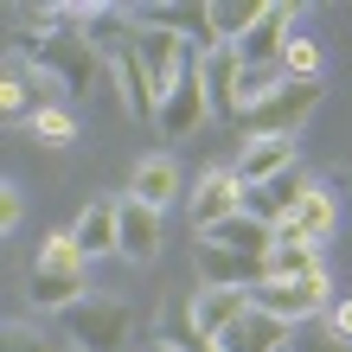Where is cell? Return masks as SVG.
I'll return each instance as SVG.
<instances>
[{"instance_id": "obj_1", "label": "cell", "mask_w": 352, "mask_h": 352, "mask_svg": "<svg viewBox=\"0 0 352 352\" xmlns=\"http://www.w3.org/2000/svg\"><path fill=\"white\" fill-rule=\"evenodd\" d=\"M26 288H32V307H45V314H71V307L84 301V288H90V256L77 250L71 231L38 237L32 269H26Z\"/></svg>"}, {"instance_id": "obj_2", "label": "cell", "mask_w": 352, "mask_h": 352, "mask_svg": "<svg viewBox=\"0 0 352 352\" xmlns=\"http://www.w3.org/2000/svg\"><path fill=\"white\" fill-rule=\"evenodd\" d=\"M65 327H71V352H122L135 314H129V301H116V295H84L65 314Z\"/></svg>"}, {"instance_id": "obj_3", "label": "cell", "mask_w": 352, "mask_h": 352, "mask_svg": "<svg viewBox=\"0 0 352 352\" xmlns=\"http://www.w3.org/2000/svg\"><path fill=\"white\" fill-rule=\"evenodd\" d=\"M320 109V84H282V90H269L256 109H243L237 116V129L243 141H256V135H282V141H295L301 135V122Z\"/></svg>"}, {"instance_id": "obj_4", "label": "cell", "mask_w": 352, "mask_h": 352, "mask_svg": "<svg viewBox=\"0 0 352 352\" xmlns=\"http://www.w3.org/2000/svg\"><path fill=\"white\" fill-rule=\"evenodd\" d=\"M250 307H263L269 320H282V327H301V320H314L333 307V282H256L250 288Z\"/></svg>"}, {"instance_id": "obj_5", "label": "cell", "mask_w": 352, "mask_h": 352, "mask_svg": "<svg viewBox=\"0 0 352 352\" xmlns=\"http://www.w3.org/2000/svg\"><path fill=\"white\" fill-rule=\"evenodd\" d=\"M129 26H135V19H129ZM135 52H141V65H148V84H154L160 102H167V90L199 65V52L186 45L179 32H160V26H135Z\"/></svg>"}, {"instance_id": "obj_6", "label": "cell", "mask_w": 352, "mask_h": 352, "mask_svg": "<svg viewBox=\"0 0 352 352\" xmlns=\"http://www.w3.org/2000/svg\"><path fill=\"white\" fill-rule=\"evenodd\" d=\"M186 205H192V231H218L224 218H237V212H250V192H243V179L231 167H212L192 192H186Z\"/></svg>"}, {"instance_id": "obj_7", "label": "cell", "mask_w": 352, "mask_h": 352, "mask_svg": "<svg viewBox=\"0 0 352 352\" xmlns=\"http://www.w3.org/2000/svg\"><path fill=\"white\" fill-rule=\"evenodd\" d=\"M205 122H212V96H205V77H199V65L179 77V84L167 90V102H160V116H154V129L167 135V141H192Z\"/></svg>"}, {"instance_id": "obj_8", "label": "cell", "mask_w": 352, "mask_h": 352, "mask_svg": "<svg viewBox=\"0 0 352 352\" xmlns=\"http://www.w3.org/2000/svg\"><path fill=\"white\" fill-rule=\"evenodd\" d=\"M269 282V263L256 256H231V250H218V243H192V288H256Z\"/></svg>"}, {"instance_id": "obj_9", "label": "cell", "mask_w": 352, "mask_h": 352, "mask_svg": "<svg viewBox=\"0 0 352 352\" xmlns=\"http://www.w3.org/2000/svg\"><path fill=\"white\" fill-rule=\"evenodd\" d=\"M295 167H301V148H295V141H282V135H256V141H243L237 160H231V173L243 179V192H256V186L282 179V173H295Z\"/></svg>"}, {"instance_id": "obj_10", "label": "cell", "mask_w": 352, "mask_h": 352, "mask_svg": "<svg viewBox=\"0 0 352 352\" xmlns=\"http://www.w3.org/2000/svg\"><path fill=\"white\" fill-rule=\"evenodd\" d=\"M288 38H295V7L288 0H263V19L243 32L237 52H243V65H282Z\"/></svg>"}, {"instance_id": "obj_11", "label": "cell", "mask_w": 352, "mask_h": 352, "mask_svg": "<svg viewBox=\"0 0 352 352\" xmlns=\"http://www.w3.org/2000/svg\"><path fill=\"white\" fill-rule=\"evenodd\" d=\"M320 276H327L320 243H307L301 231L276 224V250H269V282H320Z\"/></svg>"}, {"instance_id": "obj_12", "label": "cell", "mask_w": 352, "mask_h": 352, "mask_svg": "<svg viewBox=\"0 0 352 352\" xmlns=\"http://www.w3.org/2000/svg\"><path fill=\"white\" fill-rule=\"evenodd\" d=\"M243 314H250V288H192V320H199L205 346H218Z\"/></svg>"}, {"instance_id": "obj_13", "label": "cell", "mask_w": 352, "mask_h": 352, "mask_svg": "<svg viewBox=\"0 0 352 352\" xmlns=\"http://www.w3.org/2000/svg\"><path fill=\"white\" fill-rule=\"evenodd\" d=\"M199 77H205V96H212V116H231L237 122V90H243V52L237 45H218L199 58Z\"/></svg>"}, {"instance_id": "obj_14", "label": "cell", "mask_w": 352, "mask_h": 352, "mask_svg": "<svg viewBox=\"0 0 352 352\" xmlns=\"http://www.w3.org/2000/svg\"><path fill=\"white\" fill-rule=\"evenodd\" d=\"M314 173H307V167H295V173H282V179H269V186H256V192H250V212L263 218V224H288V218H295L301 212V205H307V192H314Z\"/></svg>"}, {"instance_id": "obj_15", "label": "cell", "mask_w": 352, "mask_h": 352, "mask_svg": "<svg viewBox=\"0 0 352 352\" xmlns=\"http://www.w3.org/2000/svg\"><path fill=\"white\" fill-rule=\"evenodd\" d=\"M71 237H77V250H84V256H109V250H122V199H90L84 212H77Z\"/></svg>"}, {"instance_id": "obj_16", "label": "cell", "mask_w": 352, "mask_h": 352, "mask_svg": "<svg viewBox=\"0 0 352 352\" xmlns=\"http://www.w3.org/2000/svg\"><path fill=\"white\" fill-rule=\"evenodd\" d=\"M179 192H186V173H179V160H173V154H148V160H135L129 199L154 205V212H167V205H173Z\"/></svg>"}, {"instance_id": "obj_17", "label": "cell", "mask_w": 352, "mask_h": 352, "mask_svg": "<svg viewBox=\"0 0 352 352\" xmlns=\"http://www.w3.org/2000/svg\"><path fill=\"white\" fill-rule=\"evenodd\" d=\"M116 256H129V263H154L160 256V212L154 205L122 199V250Z\"/></svg>"}, {"instance_id": "obj_18", "label": "cell", "mask_w": 352, "mask_h": 352, "mask_svg": "<svg viewBox=\"0 0 352 352\" xmlns=\"http://www.w3.org/2000/svg\"><path fill=\"white\" fill-rule=\"evenodd\" d=\"M212 352H288V327H282V320H269L263 307H250V314H243V320H237Z\"/></svg>"}, {"instance_id": "obj_19", "label": "cell", "mask_w": 352, "mask_h": 352, "mask_svg": "<svg viewBox=\"0 0 352 352\" xmlns=\"http://www.w3.org/2000/svg\"><path fill=\"white\" fill-rule=\"evenodd\" d=\"M160 340L179 346V352H212L199 333V320H192V288H173L167 301H160Z\"/></svg>"}, {"instance_id": "obj_20", "label": "cell", "mask_w": 352, "mask_h": 352, "mask_svg": "<svg viewBox=\"0 0 352 352\" xmlns=\"http://www.w3.org/2000/svg\"><path fill=\"white\" fill-rule=\"evenodd\" d=\"M288 231H301L307 243H327V237L340 231V199L327 192V186H314V192H307V205L288 218Z\"/></svg>"}, {"instance_id": "obj_21", "label": "cell", "mask_w": 352, "mask_h": 352, "mask_svg": "<svg viewBox=\"0 0 352 352\" xmlns=\"http://www.w3.org/2000/svg\"><path fill=\"white\" fill-rule=\"evenodd\" d=\"M205 13H212V38L218 45H243V32L263 19V0H212Z\"/></svg>"}, {"instance_id": "obj_22", "label": "cell", "mask_w": 352, "mask_h": 352, "mask_svg": "<svg viewBox=\"0 0 352 352\" xmlns=\"http://www.w3.org/2000/svg\"><path fill=\"white\" fill-rule=\"evenodd\" d=\"M320 65H327V58H320V45H314V38H288V52H282V77H288V84H320Z\"/></svg>"}, {"instance_id": "obj_23", "label": "cell", "mask_w": 352, "mask_h": 352, "mask_svg": "<svg viewBox=\"0 0 352 352\" xmlns=\"http://www.w3.org/2000/svg\"><path fill=\"white\" fill-rule=\"evenodd\" d=\"M26 129H32V141H45V148H71L77 141V116L65 109V102H52V109H38Z\"/></svg>"}, {"instance_id": "obj_24", "label": "cell", "mask_w": 352, "mask_h": 352, "mask_svg": "<svg viewBox=\"0 0 352 352\" xmlns=\"http://www.w3.org/2000/svg\"><path fill=\"white\" fill-rule=\"evenodd\" d=\"M7 352H58V346L38 333L32 320H13V327H7Z\"/></svg>"}, {"instance_id": "obj_25", "label": "cell", "mask_w": 352, "mask_h": 352, "mask_svg": "<svg viewBox=\"0 0 352 352\" xmlns=\"http://www.w3.org/2000/svg\"><path fill=\"white\" fill-rule=\"evenodd\" d=\"M19 218H26V199H19V186H7V192H0V231H19Z\"/></svg>"}, {"instance_id": "obj_26", "label": "cell", "mask_w": 352, "mask_h": 352, "mask_svg": "<svg viewBox=\"0 0 352 352\" xmlns=\"http://www.w3.org/2000/svg\"><path fill=\"white\" fill-rule=\"evenodd\" d=\"M327 327H333V340H346V346H352V295H340L333 307H327Z\"/></svg>"}, {"instance_id": "obj_27", "label": "cell", "mask_w": 352, "mask_h": 352, "mask_svg": "<svg viewBox=\"0 0 352 352\" xmlns=\"http://www.w3.org/2000/svg\"><path fill=\"white\" fill-rule=\"evenodd\" d=\"M320 186H327V192H333V199H340V192H352V173H346V167H333V173H327Z\"/></svg>"}, {"instance_id": "obj_28", "label": "cell", "mask_w": 352, "mask_h": 352, "mask_svg": "<svg viewBox=\"0 0 352 352\" xmlns=\"http://www.w3.org/2000/svg\"><path fill=\"white\" fill-rule=\"evenodd\" d=\"M141 352H179V346H167V340H148V346H141Z\"/></svg>"}]
</instances>
